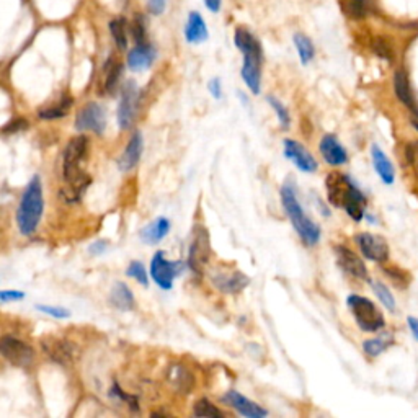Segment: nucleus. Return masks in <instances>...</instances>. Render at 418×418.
I'll return each mask as SVG.
<instances>
[{
	"mask_svg": "<svg viewBox=\"0 0 418 418\" xmlns=\"http://www.w3.org/2000/svg\"><path fill=\"white\" fill-rule=\"evenodd\" d=\"M325 188L328 195V201L336 208H343L352 219L360 221L365 217L366 204L368 199L358 188L352 178L339 172H332L325 178Z\"/></svg>",
	"mask_w": 418,
	"mask_h": 418,
	"instance_id": "f257e3e1",
	"label": "nucleus"
},
{
	"mask_svg": "<svg viewBox=\"0 0 418 418\" xmlns=\"http://www.w3.org/2000/svg\"><path fill=\"white\" fill-rule=\"evenodd\" d=\"M88 151V138L87 136H75L67 143L66 149L62 153V175L64 180L69 185V195L67 198L71 199V196H74V201L80 199V196L84 195L85 188L90 183V177L80 169L85 156Z\"/></svg>",
	"mask_w": 418,
	"mask_h": 418,
	"instance_id": "f03ea898",
	"label": "nucleus"
},
{
	"mask_svg": "<svg viewBox=\"0 0 418 418\" xmlns=\"http://www.w3.org/2000/svg\"><path fill=\"white\" fill-rule=\"evenodd\" d=\"M42 209H45V198H42L41 177L33 175L16 208V228L21 236L28 237L35 234L42 217Z\"/></svg>",
	"mask_w": 418,
	"mask_h": 418,
	"instance_id": "7ed1b4c3",
	"label": "nucleus"
},
{
	"mask_svg": "<svg viewBox=\"0 0 418 418\" xmlns=\"http://www.w3.org/2000/svg\"><path fill=\"white\" fill-rule=\"evenodd\" d=\"M234 42L244 54V66H242V79L254 95L260 93L262 84V46L247 28H237L234 33Z\"/></svg>",
	"mask_w": 418,
	"mask_h": 418,
	"instance_id": "20e7f679",
	"label": "nucleus"
},
{
	"mask_svg": "<svg viewBox=\"0 0 418 418\" xmlns=\"http://www.w3.org/2000/svg\"><path fill=\"white\" fill-rule=\"evenodd\" d=\"M280 195L284 212L288 214L289 221H291L293 228L296 229L297 236L302 238V242H304L306 245H317L319 241H321V228L304 212V209H302L299 201H297L296 191H294L291 183L286 182Z\"/></svg>",
	"mask_w": 418,
	"mask_h": 418,
	"instance_id": "39448f33",
	"label": "nucleus"
},
{
	"mask_svg": "<svg viewBox=\"0 0 418 418\" xmlns=\"http://www.w3.org/2000/svg\"><path fill=\"white\" fill-rule=\"evenodd\" d=\"M347 304L349 310L353 312V317H355L358 327H360L362 332H371V334H373V332H379L386 325V321H384L381 310H379L376 304L368 299V297L352 294V296H348Z\"/></svg>",
	"mask_w": 418,
	"mask_h": 418,
	"instance_id": "423d86ee",
	"label": "nucleus"
},
{
	"mask_svg": "<svg viewBox=\"0 0 418 418\" xmlns=\"http://www.w3.org/2000/svg\"><path fill=\"white\" fill-rule=\"evenodd\" d=\"M185 268L182 262H170L165 258V254L162 250L157 251L152 257L151 262V276L153 283L159 286L164 291L173 288V281L180 275V271Z\"/></svg>",
	"mask_w": 418,
	"mask_h": 418,
	"instance_id": "0eeeda50",
	"label": "nucleus"
},
{
	"mask_svg": "<svg viewBox=\"0 0 418 418\" xmlns=\"http://www.w3.org/2000/svg\"><path fill=\"white\" fill-rule=\"evenodd\" d=\"M0 353L16 368H28L35 361V349L16 336H3L0 340Z\"/></svg>",
	"mask_w": 418,
	"mask_h": 418,
	"instance_id": "6e6552de",
	"label": "nucleus"
},
{
	"mask_svg": "<svg viewBox=\"0 0 418 418\" xmlns=\"http://www.w3.org/2000/svg\"><path fill=\"white\" fill-rule=\"evenodd\" d=\"M209 257H211V241H209V232L206 228L198 225L195 229L193 242L190 245L188 251V265L191 270L198 275H203L204 268H206Z\"/></svg>",
	"mask_w": 418,
	"mask_h": 418,
	"instance_id": "1a4fd4ad",
	"label": "nucleus"
},
{
	"mask_svg": "<svg viewBox=\"0 0 418 418\" xmlns=\"http://www.w3.org/2000/svg\"><path fill=\"white\" fill-rule=\"evenodd\" d=\"M139 90L134 82H127L121 90V98L118 105V125L121 130H127L134 123L136 113H138Z\"/></svg>",
	"mask_w": 418,
	"mask_h": 418,
	"instance_id": "9d476101",
	"label": "nucleus"
},
{
	"mask_svg": "<svg viewBox=\"0 0 418 418\" xmlns=\"http://www.w3.org/2000/svg\"><path fill=\"white\" fill-rule=\"evenodd\" d=\"M77 131H92L95 134H103L106 127V113L98 103H87L77 113L75 123Z\"/></svg>",
	"mask_w": 418,
	"mask_h": 418,
	"instance_id": "9b49d317",
	"label": "nucleus"
},
{
	"mask_svg": "<svg viewBox=\"0 0 418 418\" xmlns=\"http://www.w3.org/2000/svg\"><path fill=\"white\" fill-rule=\"evenodd\" d=\"M283 149L286 159H289L296 165L301 172L304 173H314L317 170V160L314 159V156L307 149L302 146L301 143L294 139H284L283 140Z\"/></svg>",
	"mask_w": 418,
	"mask_h": 418,
	"instance_id": "f8f14e48",
	"label": "nucleus"
},
{
	"mask_svg": "<svg viewBox=\"0 0 418 418\" xmlns=\"http://www.w3.org/2000/svg\"><path fill=\"white\" fill-rule=\"evenodd\" d=\"M356 242L358 245H360L361 254L368 260L382 263L389 258V245H387V242L384 241L382 237L374 236V234L362 232L358 234Z\"/></svg>",
	"mask_w": 418,
	"mask_h": 418,
	"instance_id": "ddd939ff",
	"label": "nucleus"
},
{
	"mask_svg": "<svg viewBox=\"0 0 418 418\" xmlns=\"http://www.w3.org/2000/svg\"><path fill=\"white\" fill-rule=\"evenodd\" d=\"M336 263L347 275L353 276L356 280H368V268H366L365 262L358 257L355 251H352L347 247L336 245L335 247Z\"/></svg>",
	"mask_w": 418,
	"mask_h": 418,
	"instance_id": "4468645a",
	"label": "nucleus"
},
{
	"mask_svg": "<svg viewBox=\"0 0 418 418\" xmlns=\"http://www.w3.org/2000/svg\"><path fill=\"white\" fill-rule=\"evenodd\" d=\"M223 402H225L229 407L236 408V410L247 418H263L268 415V412L262 405L255 404L254 400L244 397L241 392L237 391H229L228 394L223 397Z\"/></svg>",
	"mask_w": 418,
	"mask_h": 418,
	"instance_id": "2eb2a0df",
	"label": "nucleus"
},
{
	"mask_svg": "<svg viewBox=\"0 0 418 418\" xmlns=\"http://www.w3.org/2000/svg\"><path fill=\"white\" fill-rule=\"evenodd\" d=\"M319 151H321L323 160L332 167H340V165H345L348 162L347 151L334 134L323 136L321 144H319Z\"/></svg>",
	"mask_w": 418,
	"mask_h": 418,
	"instance_id": "dca6fc26",
	"label": "nucleus"
},
{
	"mask_svg": "<svg viewBox=\"0 0 418 418\" xmlns=\"http://www.w3.org/2000/svg\"><path fill=\"white\" fill-rule=\"evenodd\" d=\"M250 280L247 278L242 271H230V273H214L212 275V284L216 286L219 291L225 294H237L249 286Z\"/></svg>",
	"mask_w": 418,
	"mask_h": 418,
	"instance_id": "f3484780",
	"label": "nucleus"
},
{
	"mask_svg": "<svg viewBox=\"0 0 418 418\" xmlns=\"http://www.w3.org/2000/svg\"><path fill=\"white\" fill-rule=\"evenodd\" d=\"M143 149H144V139L140 131H134V134L131 136L130 143L125 147L121 156L118 159V167L121 172H130L133 170L136 165L139 164L140 156H143Z\"/></svg>",
	"mask_w": 418,
	"mask_h": 418,
	"instance_id": "a211bd4d",
	"label": "nucleus"
},
{
	"mask_svg": "<svg viewBox=\"0 0 418 418\" xmlns=\"http://www.w3.org/2000/svg\"><path fill=\"white\" fill-rule=\"evenodd\" d=\"M156 49L152 48L149 42L144 45H136L133 49L127 53V67L134 72H140L144 69H149L156 61Z\"/></svg>",
	"mask_w": 418,
	"mask_h": 418,
	"instance_id": "6ab92c4d",
	"label": "nucleus"
},
{
	"mask_svg": "<svg viewBox=\"0 0 418 418\" xmlns=\"http://www.w3.org/2000/svg\"><path fill=\"white\" fill-rule=\"evenodd\" d=\"M42 349L51 360L61 362V365H69L72 356H74L72 345L62 339H45L42 340Z\"/></svg>",
	"mask_w": 418,
	"mask_h": 418,
	"instance_id": "aec40b11",
	"label": "nucleus"
},
{
	"mask_svg": "<svg viewBox=\"0 0 418 418\" xmlns=\"http://www.w3.org/2000/svg\"><path fill=\"white\" fill-rule=\"evenodd\" d=\"M371 159H373L374 170H376L379 178H381L386 185H392L395 180L394 165H392L389 157L386 156V152H384L379 146H376V144L371 147Z\"/></svg>",
	"mask_w": 418,
	"mask_h": 418,
	"instance_id": "412c9836",
	"label": "nucleus"
},
{
	"mask_svg": "<svg viewBox=\"0 0 418 418\" xmlns=\"http://www.w3.org/2000/svg\"><path fill=\"white\" fill-rule=\"evenodd\" d=\"M170 232V221L167 217H157L140 230V241L147 245H157Z\"/></svg>",
	"mask_w": 418,
	"mask_h": 418,
	"instance_id": "4be33fe9",
	"label": "nucleus"
},
{
	"mask_svg": "<svg viewBox=\"0 0 418 418\" xmlns=\"http://www.w3.org/2000/svg\"><path fill=\"white\" fill-rule=\"evenodd\" d=\"M208 36L209 33L201 14H199V12H190L188 21H186L185 27L186 41H188L190 45H199V42L206 41Z\"/></svg>",
	"mask_w": 418,
	"mask_h": 418,
	"instance_id": "5701e85b",
	"label": "nucleus"
},
{
	"mask_svg": "<svg viewBox=\"0 0 418 418\" xmlns=\"http://www.w3.org/2000/svg\"><path fill=\"white\" fill-rule=\"evenodd\" d=\"M108 301L113 307H116L119 310H125V312H127V310H133L136 306L133 291L130 289V286L121 283V281H118V283L112 288Z\"/></svg>",
	"mask_w": 418,
	"mask_h": 418,
	"instance_id": "b1692460",
	"label": "nucleus"
},
{
	"mask_svg": "<svg viewBox=\"0 0 418 418\" xmlns=\"http://www.w3.org/2000/svg\"><path fill=\"white\" fill-rule=\"evenodd\" d=\"M394 88H395V95L402 103L407 106L410 112H413L415 114H418V106L415 98H413L410 84H408V77L405 74V71H397L395 72L394 77Z\"/></svg>",
	"mask_w": 418,
	"mask_h": 418,
	"instance_id": "393cba45",
	"label": "nucleus"
},
{
	"mask_svg": "<svg viewBox=\"0 0 418 418\" xmlns=\"http://www.w3.org/2000/svg\"><path fill=\"white\" fill-rule=\"evenodd\" d=\"M169 382L172 384L175 391L188 394L193 387V376L182 365H172V368H169Z\"/></svg>",
	"mask_w": 418,
	"mask_h": 418,
	"instance_id": "a878e982",
	"label": "nucleus"
},
{
	"mask_svg": "<svg viewBox=\"0 0 418 418\" xmlns=\"http://www.w3.org/2000/svg\"><path fill=\"white\" fill-rule=\"evenodd\" d=\"M392 343H394V336H392L391 334H384V335L376 336V339L366 340V342L362 343V349H365V353L368 356L376 358L381 355L382 352H386V349L389 348Z\"/></svg>",
	"mask_w": 418,
	"mask_h": 418,
	"instance_id": "bb28decb",
	"label": "nucleus"
},
{
	"mask_svg": "<svg viewBox=\"0 0 418 418\" xmlns=\"http://www.w3.org/2000/svg\"><path fill=\"white\" fill-rule=\"evenodd\" d=\"M71 106H72V98L64 95L61 100L58 101V103L40 110V112H38V116H40L41 119H46V121H49V119H59V118H62L64 114H67Z\"/></svg>",
	"mask_w": 418,
	"mask_h": 418,
	"instance_id": "cd10ccee",
	"label": "nucleus"
},
{
	"mask_svg": "<svg viewBox=\"0 0 418 418\" xmlns=\"http://www.w3.org/2000/svg\"><path fill=\"white\" fill-rule=\"evenodd\" d=\"M103 72H105V90L113 92L114 87L118 85L119 77L123 74V64L119 61H114V58H110L105 64Z\"/></svg>",
	"mask_w": 418,
	"mask_h": 418,
	"instance_id": "c85d7f7f",
	"label": "nucleus"
},
{
	"mask_svg": "<svg viewBox=\"0 0 418 418\" xmlns=\"http://www.w3.org/2000/svg\"><path fill=\"white\" fill-rule=\"evenodd\" d=\"M293 40H294V46H296V49H297V54H299L301 62L304 64V66H307V64L312 61L315 56V49H314L312 41H310L309 36L302 35V33H296Z\"/></svg>",
	"mask_w": 418,
	"mask_h": 418,
	"instance_id": "c756f323",
	"label": "nucleus"
},
{
	"mask_svg": "<svg viewBox=\"0 0 418 418\" xmlns=\"http://www.w3.org/2000/svg\"><path fill=\"white\" fill-rule=\"evenodd\" d=\"M110 32H112V36L114 42L119 49H126L127 48V33H126V20L125 19H114L112 23H110Z\"/></svg>",
	"mask_w": 418,
	"mask_h": 418,
	"instance_id": "7c9ffc66",
	"label": "nucleus"
},
{
	"mask_svg": "<svg viewBox=\"0 0 418 418\" xmlns=\"http://www.w3.org/2000/svg\"><path fill=\"white\" fill-rule=\"evenodd\" d=\"M373 5H374L373 0H348L347 10H348L349 16L360 20V19H365L366 15L371 14V10H373Z\"/></svg>",
	"mask_w": 418,
	"mask_h": 418,
	"instance_id": "2f4dec72",
	"label": "nucleus"
},
{
	"mask_svg": "<svg viewBox=\"0 0 418 418\" xmlns=\"http://www.w3.org/2000/svg\"><path fill=\"white\" fill-rule=\"evenodd\" d=\"M193 415L195 417H206V418H221L224 415L223 412L219 410V408L216 407L214 404L211 402V400L208 399H199L198 402H195V407H193Z\"/></svg>",
	"mask_w": 418,
	"mask_h": 418,
	"instance_id": "473e14b6",
	"label": "nucleus"
},
{
	"mask_svg": "<svg viewBox=\"0 0 418 418\" xmlns=\"http://www.w3.org/2000/svg\"><path fill=\"white\" fill-rule=\"evenodd\" d=\"M371 286H373V291L376 293L378 299L382 302V306H386V309L394 310L395 309V299L392 296L391 289L387 288L386 284L379 283V281H371Z\"/></svg>",
	"mask_w": 418,
	"mask_h": 418,
	"instance_id": "72a5a7b5",
	"label": "nucleus"
},
{
	"mask_svg": "<svg viewBox=\"0 0 418 418\" xmlns=\"http://www.w3.org/2000/svg\"><path fill=\"white\" fill-rule=\"evenodd\" d=\"M267 100H268V103H270L271 108L275 110V113H276V116H278V121H280L281 127H283V130H288L289 125H291V116H289L288 108H286V106L281 103V101L276 97H271L270 95V97H267Z\"/></svg>",
	"mask_w": 418,
	"mask_h": 418,
	"instance_id": "f704fd0d",
	"label": "nucleus"
},
{
	"mask_svg": "<svg viewBox=\"0 0 418 418\" xmlns=\"http://www.w3.org/2000/svg\"><path fill=\"white\" fill-rule=\"evenodd\" d=\"M143 15H136L133 20V25H131V36L136 45H144L147 42V35H146V21H144Z\"/></svg>",
	"mask_w": 418,
	"mask_h": 418,
	"instance_id": "c9c22d12",
	"label": "nucleus"
},
{
	"mask_svg": "<svg viewBox=\"0 0 418 418\" xmlns=\"http://www.w3.org/2000/svg\"><path fill=\"white\" fill-rule=\"evenodd\" d=\"M126 275L130 276V278H134L138 283H140L143 286H149V276L146 271V267L143 265V263L138 262V260H134V262L130 263V267H127Z\"/></svg>",
	"mask_w": 418,
	"mask_h": 418,
	"instance_id": "e433bc0d",
	"label": "nucleus"
},
{
	"mask_svg": "<svg viewBox=\"0 0 418 418\" xmlns=\"http://www.w3.org/2000/svg\"><path fill=\"white\" fill-rule=\"evenodd\" d=\"M36 310H40V312L49 315V317L54 319H69L71 312L67 309H64V307H53V306H40L36 304Z\"/></svg>",
	"mask_w": 418,
	"mask_h": 418,
	"instance_id": "4c0bfd02",
	"label": "nucleus"
},
{
	"mask_svg": "<svg viewBox=\"0 0 418 418\" xmlns=\"http://www.w3.org/2000/svg\"><path fill=\"white\" fill-rule=\"evenodd\" d=\"M373 49H374V53L378 54V56H381V58H384V59H391V58H392L391 46L387 45V42L384 41L382 38H378V40H374V42H373Z\"/></svg>",
	"mask_w": 418,
	"mask_h": 418,
	"instance_id": "58836bf2",
	"label": "nucleus"
},
{
	"mask_svg": "<svg viewBox=\"0 0 418 418\" xmlns=\"http://www.w3.org/2000/svg\"><path fill=\"white\" fill-rule=\"evenodd\" d=\"M25 127H28V123H25L21 118H15V119H12V121L8 123L5 127H3V133H5V134L19 133V131L25 130Z\"/></svg>",
	"mask_w": 418,
	"mask_h": 418,
	"instance_id": "ea45409f",
	"label": "nucleus"
},
{
	"mask_svg": "<svg viewBox=\"0 0 418 418\" xmlns=\"http://www.w3.org/2000/svg\"><path fill=\"white\" fill-rule=\"evenodd\" d=\"M25 297V293L21 291H2L0 293V301L3 302V304H7V302H12V301H21Z\"/></svg>",
	"mask_w": 418,
	"mask_h": 418,
	"instance_id": "a19ab883",
	"label": "nucleus"
},
{
	"mask_svg": "<svg viewBox=\"0 0 418 418\" xmlns=\"http://www.w3.org/2000/svg\"><path fill=\"white\" fill-rule=\"evenodd\" d=\"M165 2H167V0H147L149 12H151L152 15H162L165 10Z\"/></svg>",
	"mask_w": 418,
	"mask_h": 418,
	"instance_id": "79ce46f5",
	"label": "nucleus"
},
{
	"mask_svg": "<svg viewBox=\"0 0 418 418\" xmlns=\"http://www.w3.org/2000/svg\"><path fill=\"white\" fill-rule=\"evenodd\" d=\"M208 90L216 100H219V98L223 97V87H221V80L217 79V77H214V79L208 84Z\"/></svg>",
	"mask_w": 418,
	"mask_h": 418,
	"instance_id": "37998d69",
	"label": "nucleus"
},
{
	"mask_svg": "<svg viewBox=\"0 0 418 418\" xmlns=\"http://www.w3.org/2000/svg\"><path fill=\"white\" fill-rule=\"evenodd\" d=\"M106 250V242L105 241H98L95 244L90 245V254L92 255H101Z\"/></svg>",
	"mask_w": 418,
	"mask_h": 418,
	"instance_id": "c03bdc74",
	"label": "nucleus"
},
{
	"mask_svg": "<svg viewBox=\"0 0 418 418\" xmlns=\"http://www.w3.org/2000/svg\"><path fill=\"white\" fill-rule=\"evenodd\" d=\"M407 323H408V328H410L413 336H415V339L418 340V319L417 317H408Z\"/></svg>",
	"mask_w": 418,
	"mask_h": 418,
	"instance_id": "a18cd8bd",
	"label": "nucleus"
},
{
	"mask_svg": "<svg viewBox=\"0 0 418 418\" xmlns=\"http://www.w3.org/2000/svg\"><path fill=\"white\" fill-rule=\"evenodd\" d=\"M221 2H223V0H204V3H206V7H208L211 12H214V14H216V12H219Z\"/></svg>",
	"mask_w": 418,
	"mask_h": 418,
	"instance_id": "49530a36",
	"label": "nucleus"
},
{
	"mask_svg": "<svg viewBox=\"0 0 418 418\" xmlns=\"http://www.w3.org/2000/svg\"><path fill=\"white\" fill-rule=\"evenodd\" d=\"M412 125L417 127V131H418V114H415V118L412 119Z\"/></svg>",
	"mask_w": 418,
	"mask_h": 418,
	"instance_id": "de8ad7c7",
	"label": "nucleus"
}]
</instances>
